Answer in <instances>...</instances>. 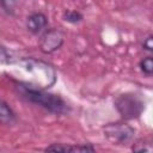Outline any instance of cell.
I'll return each instance as SVG.
<instances>
[{"mask_svg":"<svg viewBox=\"0 0 153 153\" xmlns=\"http://www.w3.org/2000/svg\"><path fill=\"white\" fill-rule=\"evenodd\" d=\"M19 92L31 103L39 105L44 110L55 114V115H65L69 111L68 104L59 96L50 92H47L43 88H38L31 85H27L25 82H18L17 84Z\"/></svg>","mask_w":153,"mask_h":153,"instance_id":"obj_2","label":"cell"},{"mask_svg":"<svg viewBox=\"0 0 153 153\" xmlns=\"http://www.w3.org/2000/svg\"><path fill=\"white\" fill-rule=\"evenodd\" d=\"M145 100L137 93H124L115 100V106L124 120L139 118L145 110Z\"/></svg>","mask_w":153,"mask_h":153,"instance_id":"obj_3","label":"cell"},{"mask_svg":"<svg viewBox=\"0 0 153 153\" xmlns=\"http://www.w3.org/2000/svg\"><path fill=\"white\" fill-rule=\"evenodd\" d=\"M153 37L152 36H148L145 41H143V44H142V47H143V49L146 50V51H153Z\"/></svg>","mask_w":153,"mask_h":153,"instance_id":"obj_13","label":"cell"},{"mask_svg":"<svg viewBox=\"0 0 153 153\" xmlns=\"http://www.w3.org/2000/svg\"><path fill=\"white\" fill-rule=\"evenodd\" d=\"M14 57L2 47L0 45V65H12Z\"/></svg>","mask_w":153,"mask_h":153,"instance_id":"obj_11","label":"cell"},{"mask_svg":"<svg viewBox=\"0 0 153 153\" xmlns=\"http://www.w3.org/2000/svg\"><path fill=\"white\" fill-rule=\"evenodd\" d=\"M12 65L29 76V80L25 82L27 85L45 90L56 82V72L54 67L45 61L35 57H14Z\"/></svg>","mask_w":153,"mask_h":153,"instance_id":"obj_1","label":"cell"},{"mask_svg":"<svg viewBox=\"0 0 153 153\" xmlns=\"http://www.w3.org/2000/svg\"><path fill=\"white\" fill-rule=\"evenodd\" d=\"M48 25V18L41 12H33L26 18V27L31 33H39Z\"/></svg>","mask_w":153,"mask_h":153,"instance_id":"obj_7","label":"cell"},{"mask_svg":"<svg viewBox=\"0 0 153 153\" xmlns=\"http://www.w3.org/2000/svg\"><path fill=\"white\" fill-rule=\"evenodd\" d=\"M104 136L112 143L124 145L134 139L135 130L126 123H109L103 128Z\"/></svg>","mask_w":153,"mask_h":153,"instance_id":"obj_4","label":"cell"},{"mask_svg":"<svg viewBox=\"0 0 153 153\" xmlns=\"http://www.w3.org/2000/svg\"><path fill=\"white\" fill-rule=\"evenodd\" d=\"M134 153H152V147L149 145H147V146H143V147L136 149Z\"/></svg>","mask_w":153,"mask_h":153,"instance_id":"obj_14","label":"cell"},{"mask_svg":"<svg viewBox=\"0 0 153 153\" xmlns=\"http://www.w3.org/2000/svg\"><path fill=\"white\" fill-rule=\"evenodd\" d=\"M63 20L71 24H76L82 20V14L75 10H66L63 12Z\"/></svg>","mask_w":153,"mask_h":153,"instance_id":"obj_9","label":"cell"},{"mask_svg":"<svg viewBox=\"0 0 153 153\" xmlns=\"http://www.w3.org/2000/svg\"><path fill=\"white\" fill-rule=\"evenodd\" d=\"M16 5V2L13 1H0V6L4 8V11L7 14H13V6Z\"/></svg>","mask_w":153,"mask_h":153,"instance_id":"obj_12","label":"cell"},{"mask_svg":"<svg viewBox=\"0 0 153 153\" xmlns=\"http://www.w3.org/2000/svg\"><path fill=\"white\" fill-rule=\"evenodd\" d=\"M16 114L4 100H0V124H12L16 121Z\"/></svg>","mask_w":153,"mask_h":153,"instance_id":"obj_8","label":"cell"},{"mask_svg":"<svg viewBox=\"0 0 153 153\" xmlns=\"http://www.w3.org/2000/svg\"><path fill=\"white\" fill-rule=\"evenodd\" d=\"M65 41V35L60 29L47 30L39 39V49L44 54H51L61 48Z\"/></svg>","mask_w":153,"mask_h":153,"instance_id":"obj_5","label":"cell"},{"mask_svg":"<svg viewBox=\"0 0 153 153\" xmlns=\"http://www.w3.org/2000/svg\"><path fill=\"white\" fill-rule=\"evenodd\" d=\"M139 66H140L141 72L145 75H147V76L152 75V73H153V59H152V56H147L143 60H141Z\"/></svg>","mask_w":153,"mask_h":153,"instance_id":"obj_10","label":"cell"},{"mask_svg":"<svg viewBox=\"0 0 153 153\" xmlns=\"http://www.w3.org/2000/svg\"><path fill=\"white\" fill-rule=\"evenodd\" d=\"M45 153H94L96 149L93 145H68V143H51L49 147L44 149Z\"/></svg>","mask_w":153,"mask_h":153,"instance_id":"obj_6","label":"cell"}]
</instances>
